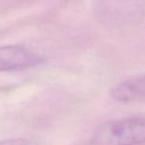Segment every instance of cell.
I'll return each mask as SVG.
<instances>
[{
    "label": "cell",
    "instance_id": "2",
    "mask_svg": "<svg viewBox=\"0 0 145 145\" xmlns=\"http://www.w3.org/2000/svg\"><path fill=\"white\" fill-rule=\"evenodd\" d=\"M42 62L35 52L21 46H0V71L20 70Z\"/></svg>",
    "mask_w": 145,
    "mask_h": 145
},
{
    "label": "cell",
    "instance_id": "3",
    "mask_svg": "<svg viewBox=\"0 0 145 145\" xmlns=\"http://www.w3.org/2000/svg\"><path fill=\"white\" fill-rule=\"evenodd\" d=\"M112 95L120 102L145 101V76L120 83L113 89Z\"/></svg>",
    "mask_w": 145,
    "mask_h": 145
},
{
    "label": "cell",
    "instance_id": "1",
    "mask_svg": "<svg viewBox=\"0 0 145 145\" xmlns=\"http://www.w3.org/2000/svg\"><path fill=\"white\" fill-rule=\"evenodd\" d=\"M95 145H138L145 143V118L133 116L103 123L94 135Z\"/></svg>",
    "mask_w": 145,
    "mask_h": 145
}]
</instances>
